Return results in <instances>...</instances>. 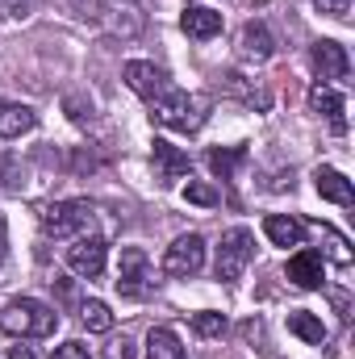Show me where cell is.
<instances>
[{
    "label": "cell",
    "mask_w": 355,
    "mask_h": 359,
    "mask_svg": "<svg viewBox=\"0 0 355 359\" xmlns=\"http://www.w3.org/2000/svg\"><path fill=\"white\" fill-rule=\"evenodd\" d=\"M55 326H59V313L34 297H17L0 309V330L13 339H46V334H55Z\"/></svg>",
    "instance_id": "6da1fadb"
},
{
    "label": "cell",
    "mask_w": 355,
    "mask_h": 359,
    "mask_svg": "<svg viewBox=\"0 0 355 359\" xmlns=\"http://www.w3.org/2000/svg\"><path fill=\"white\" fill-rule=\"evenodd\" d=\"M205 109H209V100H205V96L180 92V88H172V84H168V88L151 100V117H155L159 126L184 130V134L201 130V121H205Z\"/></svg>",
    "instance_id": "7a4b0ae2"
},
{
    "label": "cell",
    "mask_w": 355,
    "mask_h": 359,
    "mask_svg": "<svg viewBox=\"0 0 355 359\" xmlns=\"http://www.w3.org/2000/svg\"><path fill=\"white\" fill-rule=\"evenodd\" d=\"M96 222V209L88 201H59L51 209H42V230L51 238H84Z\"/></svg>",
    "instance_id": "3957f363"
},
{
    "label": "cell",
    "mask_w": 355,
    "mask_h": 359,
    "mask_svg": "<svg viewBox=\"0 0 355 359\" xmlns=\"http://www.w3.org/2000/svg\"><path fill=\"white\" fill-rule=\"evenodd\" d=\"M251 259H255V234L243 230V226H234V230L222 234V247H217V259H213V276L230 284V280H239L247 271Z\"/></svg>",
    "instance_id": "277c9868"
},
{
    "label": "cell",
    "mask_w": 355,
    "mask_h": 359,
    "mask_svg": "<svg viewBox=\"0 0 355 359\" xmlns=\"http://www.w3.org/2000/svg\"><path fill=\"white\" fill-rule=\"evenodd\" d=\"M117 292L121 297H147L155 288V271H151V259L142 247H126L121 259H117Z\"/></svg>",
    "instance_id": "5b68a950"
},
{
    "label": "cell",
    "mask_w": 355,
    "mask_h": 359,
    "mask_svg": "<svg viewBox=\"0 0 355 359\" xmlns=\"http://www.w3.org/2000/svg\"><path fill=\"white\" fill-rule=\"evenodd\" d=\"M205 268V238L201 234H180L176 243L163 251V271L168 276H196Z\"/></svg>",
    "instance_id": "8992f818"
},
{
    "label": "cell",
    "mask_w": 355,
    "mask_h": 359,
    "mask_svg": "<svg viewBox=\"0 0 355 359\" xmlns=\"http://www.w3.org/2000/svg\"><path fill=\"white\" fill-rule=\"evenodd\" d=\"M105 259H109V247L96 234L72 238V247H67V268L76 271V276H84V280H96L105 271Z\"/></svg>",
    "instance_id": "52a82bcc"
},
{
    "label": "cell",
    "mask_w": 355,
    "mask_h": 359,
    "mask_svg": "<svg viewBox=\"0 0 355 359\" xmlns=\"http://www.w3.org/2000/svg\"><path fill=\"white\" fill-rule=\"evenodd\" d=\"M309 59H314V67H318L322 84H339V80H347V76H351V59H347V46H339V42H330V38L314 42Z\"/></svg>",
    "instance_id": "ba28073f"
},
{
    "label": "cell",
    "mask_w": 355,
    "mask_h": 359,
    "mask_svg": "<svg viewBox=\"0 0 355 359\" xmlns=\"http://www.w3.org/2000/svg\"><path fill=\"white\" fill-rule=\"evenodd\" d=\"M309 109H314L318 117H326L335 134H347V100H343V92L335 88V84H322V80H318V84L309 88Z\"/></svg>",
    "instance_id": "9c48e42d"
},
{
    "label": "cell",
    "mask_w": 355,
    "mask_h": 359,
    "mask_svg": "<svg viewBox=\"0 0 355 359\" xmlns=\"http://www.w3.org/2000/svg\"><path fill=\"white\" fill-rule=\"evenodd\" d=\"M272 55H276V38H272V29H267L264 21L243 25V34H239V59L243 63H267Z\"/></svg>",
    "instance_id": "30bf717a"
},
{
    "label": "cell",
    "mask_w": 355,
    "mask_h": 359,
    "mask_svg": "<svg viewBox=\"0 0 355 359\" xmlns=\"http://www.w3.org/2000/svg\"><path fill=\"white\" fill-rule=\"evenodd\" d=\"M121 76H126V84L138 92L142 100H155L159 92L168 88V76H163V72H159L155 63H147V59H130Z\"/></svg>",
    "instance_id": "8fae6325"
},
{
    "label": "cell",
    "mask_w": 355,
    "mask_h": 359,
    "mask_svg": "<svg viewBox=\"0 0 355 359\" xmlns=\"http://www.w3.org/2000/svg\"><path fill=\"white\" fill-rule=\"evenodd\" d=\"M96 21H105V25H109L113 34H121V38H134V34L142 29V13H138L134 0H105V8H100Z\"/></svg>",
    "instance_id": "7c38bea8"
},
{
    "label": "cell",
    "mask_w": 355,
    "mask_h": 359,
    "mask_svg": "<svg viewBox=\"0 0 355 359\" xmlns=\"http://www.w3.org/2000/svg\"><path fill=\"white\" fill-rule=\"evenodd\" d=\"M151 159H155V176L163 180V184H176V180L188 176V155L180 151V147H172L168 138H155V147H151Z\"/></svg>",
    "instance_id": "4fadbf2b"
},
{
    "label": "cell",
    "mask_w": 355,
    "mask_h": 359,
    "mask_svg": "<svg viewBox=\"0 0 355 359\" xmlns=\"http://www.w3.org/2000/svg\"><path fill=\"white\" fill-rule=\"evenodd\" d=\"M305 234H318V243H322V259H330V264H339V268H351V243L335 230V226H326V222H309L305 226Z\"/></svg>",
    "instance_id": "5bb4252c"
},
{
    "label": "cell",
    "mask_w": 355,
    "mask_h": 359,
    "mask_svg": "<svg viewBox=\"0 0 355 359\" xmlns=\"http://www.w3.org/2000/svg\"><path fill=\"white\" fill-rule=\"evenodd\" d=\"M180 25H184V34H188V38H196V42H209V38H217V34H222V13H217V8L188 4V13L180 17Z\"/></svg>",
    "instance_id": "9a60e30c"
},
{
    "label": "cell",
    "mask_w": 355,
    "mask_h": 359,
    "mask_svg": "<svg viewBox=\"0 0 355 359\" xmlns=\"http://www.w3.org/2000/svg\"><path fill=\"white\" fill-rule=\"evenodd\" d=\"M264 234L272 238V247H301V243H305V222L284 217V213H267Z\"/></svg>",
    "instance_id": "2e32d148"
},
{
    "label": "cell",
    "mask_w": 355,
    "mask_h": 359,
    "mask_svg": "<svg viewBox=\"0 0 355 359\" xmlns=\"http://www.w3.org/2000/svg\"><path fill=\"white\" fill-rule=\"evenodd\" d=\"M314 188H318L322 201H335V205H343V209L355 201L351 180L343 176V172H335V168H318V172H314Z\"/></svg>",
    "instance_id": "e0dca14e"
},
{
    "label": "cell",
    "mask_w": 355,
    "mask_h": 359,
    "mask_svg": "<svg viewBox=\"0 0 355 359\" xmlns=\"http://www.w3.org/2000/svg\"><path fill=\"white\" fill-rule=\"evenodd\" d=\"M288 280L297 284V288H322V255L318 251H297L293 259H288Z\"/></svg>",
    "instance_id": "ac0fdd59"
},
{
    "label": "cell",
    "mask_w": 355,
    "mask_h": 359,
    "mask_svg": "<svg viewBox=\"0 0 355 359\" xmlns=\"http://www.w3.org/2000/svg\"><path fill=\"white\" fill-rule=\"evenodd\" d=\"M34 109L29 104H17V100H0V138H21L34 130Z\"/></svg>",
    "instance_id": "d6986e66"
},
{
    "label": "cell",
    "mask_w": 355,
    "mask_h": 359,
    "mask_svg": "<svg viewBox=\"0 0 355 359\" xmlns=\"http://www.w3.org/2000/svg\"><path fill=\"white\" fill-rule=\"evenodd\" d=\"M288 330H293L301 343H314V347L326 343V326H322V318L309 313V309H293V313H288Z\"/></svg>",
    "instance_id": "ffe728a7"
},
{
    "label": "cell",
    "mask_w": 355,
    "mask_h": 359,
    "mask_svg": "<svg viewBox=\"0 0 355 359\" xmlns=\"http://www.w3.org/2000/svg\"><path fill=\"white\" fill-rule=\"evenodd\" d=\"M147 359H184V347H180L176 330L151 326V334H147Z\"/></svg>",
    "instance_id": "44dd1931"
},
{
    "label": "cell",
    "mask_w": 355,
    "mask_h": 359,
    "mask_svg": "<svg viewBox=\"0 0 355 359\" xmlns=\"http://www.w3.org/2000/svg\"><path fill=\"white\" fill-rule=\"evenodd\" d=\"M80 322L88 326L92 334H109V330H113V309H109L105 301H84V305H80Z\"/></svg>",
    "instance_id": "7402d4cb"
},
{
    "label": "cell",
    "mask_w": 355,
    "mask_h": 359,
    "mask_svg": "<svg viewBox=\"0 0 355 359\" xmlns=\"http://www.w3.org/2000/svg\"><path fill=\"white\" fill-rule=\"evenodd\" d=\"M243 159H247V151H243V147H230V151H209V168H213L222 180L234 176V168H239Z\"/></svg>",
    "instance_id": "603a6c76"
},
{
    "label": "cell",
    "mask_w": 355,
    "mask_h": 359,
    "mask_svg": "<svg viewBox=\"0 0 355 359\" xmlns=\"http://www.w3.org/2000/svg\"><path fill=\"white\" fill-rule=\"evenodd\" d=\"M192 330H196L201 339H222V334H226V313H213V309L192 313Z\"/></svg>",
    "instance_id": "cb8c5ba5"
},
{
    "label": "cell",
    "mask_w": 355,
    "mask_h": 359,
    "mask_svg": "<svg viewBox=\"0 0 355 359\" xmlns=\"http://www.w3.org/2000/svg\"><path fill=\"white\" fill-rule=\"evenodd\" d=\"M184 196H188L192 205H205V209H213V205L222 201V196H217V188H213V184H201V180H188Z\"/></svg>",
    "instance_id": "d4e9b609"
},
{
    "label": "cell",
    "mask_w": 355,
    "mask_h": 359,
    "mask_svg": "<svg viewBox=\"0 0 355 359\" xmlns=\"http://www.w3.org/2000/svg\"><path fill=\"white\" fill-rule=\"evenodd\" d=\"M105 359H138V347H134V339H113L109 347H105Z\"/></svg>",
    "instance_id": "484cf974"
},
{
    "label": "cell",
    "mask_w": 355,
    "mask_h": 359,
    "mask_svg": "<svg viewBox=\"0 0 355 359\" xmlns=\"http://www.w3.org/2000/svg\"><path fill=\"white\" fill-rule=\"evenodd\" d=\"M51 359H88V347H84L80 339H67L63 347H55V355Z\"/></svg>",
    "instance_id": "4316f807"
},
{
    "label": "cell",
    "mask_w": 355,
    "mask_h": 359,
    "mask_svg": "<svg viewBox=\"0 0 355 359\" xmlns=\"http://www.w3.org/2000/svg\"><path fill=\"white\" fill-rule=\"evenodd\" d=\"M34 0H0V17H29Z\"/></svg>",
    "instance_id": "83f0119b"
},
{
    "label": "cell",
    "mask_w": 355,
    "mask_h": 359,
    "mask_svg": "<svg viewBox=\"0 0 355 359\" xmlns=\"http://www.w3.org/2000/svg\"><path fill=\"white\" fill-rule=\"evenodd\" d=\"M322 13H330V17H347L351 13V0H314Z\"/></svg>",
    "instance_id": "f1b7e54d"
},
{
    "label": "cell",
    "mask_w": 355,
    "mask_h": 359,
    "mask_svg": "<svg viewBox=\"0 0 355 359\" xmlns=\"http://www.w3.org/2000/svg\"><path fill=\"white\" fill-rule=\"evenodd\" d=\"M8 359H38V355H34V351H29V347H25L21 339H17V343L8 347Z\"/></svg>",
    "instance_id": "f546056e"
},
{
    "label": "cell",
    "mask_w": 355,
    "mask_h": 359,
    "mask_svg": "<svg viewBox=\"0 0 355 359\" xmlns=\"http://www.w3.org/2000/svg\"><path fill=\"white\" fill-rule=\"evenodd\" d=\"M4 259H8V234H4V222H0V268H4Z\"/></svg>",
    "instance_id": "4dcf8cb0"
}]
</instances>
